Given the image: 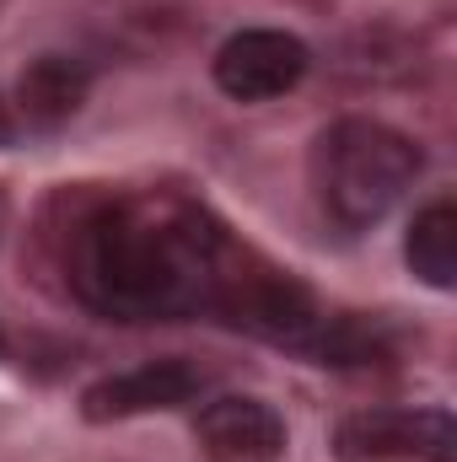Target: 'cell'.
<instances>
[{
	"label": "cell",
	"instance_id": "1",
	"mask_svg": "<svg viewBox=\"0 0 457 462\" xmlns=\"http://www.w3.org/2000/svg\"><path fill=\"white\" fill-rule=\"evenodd\" d=\"M60 269L81 307L118 323L227 318L269 345L355 360L360 334L275 263L247 253L200 199L178 189H124L87 199L60 231Z\"/></svg>",
	"mask_w": 457,
	"mask_h": 462
},
{
	"label": "cell",
	"instance_id": "2",
	"mask_svg": "<svg viewBox=\"0 0 457 462\" xmlns=\"http://www.w3.org/2000/svg\"><path fill=\"white\" fill-rule=\"evenodd\" d=\"M420 151L377 118H340L312 151V189L340 226H377L415 183Z\"/></svg>",
	"mask_w": 457,
	"mask_h": 462
},
{
	"label": "cell",
	"instance_id": "3",
	"mask_svg": "<svg viewBox=\"0 0 457 462\" xmlns=\"http://www.w3.org/2000/svg\"><path fill=\"white\" fill-rule=\"evenodd\" d=\"M452 447L447 409H366L340 425L344 462H452Z\"/></svg>",
	"mask_w": 457,
	"mask_h": 462
},
{
	"label": "cell",
	"instance_id": "4",
	"mask_svg": "<svg viewBox=\"0 0 457 462\" xmlns=\"http://www.w3.org/2000/svg\"><path fill=\"white\" fill-rule=\"evenodd\" d=\"M307 43L280 27H242L216 49V87L237 103H269L285 97L307 76Z\"/></svg>",
	"mask_w": 457,
	"mask_h": 462
},
{
	"label": "cell",
	"instance_id": "5",
	"mask_svg": "<svg viewBox=\"0 0 457 462\" xmlns=\"http://www.w3.org/2000/svg\"><path fill=\"white\" fill-rule=\"evenodd\" d=\"M205 371L194 360H145L135 371L103 376L87 393V414L92 420H135V414H162V409H183L205 393Z\"/></svg>",
	"mask_w": 457,
	"mask_h": 462
},
{
	"label": "cell",
	"instance_id": "6",
	"mask_svg": "<svg viewBox=\"0 0 457 462\" xmlns=\"http://www.w3.org/2000/svg\"><path fill=\"white\" fill-rule=\"evenodd\" d=\"M200 447L210 462H280L285 425L258 398H216L200 409Z\"/></svg>",
	"mask_w": 457,
	"mask_h": 462
},
{
	"label": "cell",
	"instance_id": "7",
	"mask_svg": "<svg viewBox=\"0 0 457 462\" xmlns=\"http://www.w3.org/2000/svg\"><path fill=\"white\" fill-rule=\"evenodd\" d=\"M87 87H92V76H87L81 60H70V54H43V60H33V65L22 70L16 103H22V114L33 118V124H60V118H70L81 108Z\"/></svg>",
	"mask_w": 457,
	"mask_h": 462
},
{
	"label": "cell",
	"instance_id": "8",
	"mask_svg": "<svg viewBox=\"0 0 457 462\" xmlns=\"http://www.w3.org/2000/svg\"><path fill=\"white\" fill-rule=\"evenodd\" d=\"M404 253H409V269H415L425 285H436V291L452 285V269H457V210L447 205V199H436V205H425V210L415 216Z\"/></svg>",
	"mask_w": 457,
	"mask_h": 462
},
{
	"label": "cell",
	"instance_id": "9",
	"mask_svg": "<svg viewBox=\"0 0 457 462\" xmlns=\"http://www.w3.org/2000/svg\"><path fill=\"white\" fill-rule=\"evenodd\" d=\"M11 134H16V118H11V103H5V97H0V145H5V140H11Z\"/></svg>",
	"mask_w": 457,
	"mask_h": 462
}]
</instances>
